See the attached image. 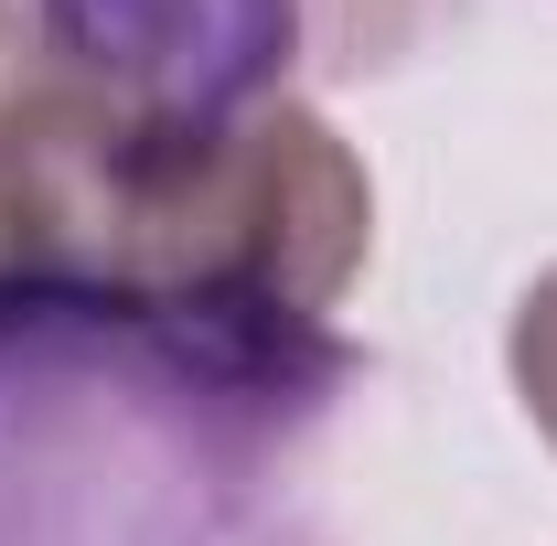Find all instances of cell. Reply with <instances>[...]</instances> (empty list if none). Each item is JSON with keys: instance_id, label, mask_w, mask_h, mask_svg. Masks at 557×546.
<instances>
[{"instance_id": "obj_2", "label": "cell", "mask_w": 557, "mask_h": 546, "mask_svg": "<svg viewBox=\"0 0 557 546\" xmlns=\"http://www.w3.org/2000/svg\"><path fill=\"white\" fill-rule=\"evenodd\" d=\"M364 258L375 183L300 97L139 108L33 65L0 86V278L333 322Z\"/></svg>"}, {"instance_id": "obj_4", "label": "cell", "mask_w": 557, "mask_h": 546, "mask_svg": "<svg viewBox=\"0 0 557 546\" xmlns=\"http://www.w3.org/2000/svg\"><path fill=\"white\" fill-rule=\"evenodd\" d=\"M22 44H33V33H22V0H0V86L22 75Z\"/></svg>"}, {"instance_id": "obj_1", "label": "cell", "mask_w": 557, "mask_h": 546, "mask_svg": "<svg viewBox=\"0 0 557 546\" xmlns=\"http://www.w3.org/2000/svg\"><path fill=\"white\" fill-rule=\"evenodd\" d=\"M354 386L300 311L0 278V546H258Z\"/></svg>"}, {"instance_id": "obj_3", "label": "cell", "mask_w": 557, "mask_h": 546, "mask_svg": "<svg viewBox=\"0 0 557 546\" xmlns=\"http://www.w3.org/2000/svg\"><path fill=\"white\" fill-rule=\"evenodd\" d=\"M504 375H515L525 429L557 450V269H536L525 289H515V322H504Z\"/></svg>"}]
</instances>
